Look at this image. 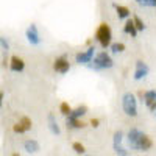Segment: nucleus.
I'll list each match as a JSON object with an SVG mask.
<instances>
[{
  "label": "nucleus",
  "mask_w": 156,
  "mask_h": 156,
  "mask_svg": "<svg viewBox=\"0 0 156 156\" xmlns=\"http://www.w3.org/2000/svg\"><path fill=\"white\" fill-rule=\"evenodd\" d=\"M47 120H48V129H50V133L51 134H55V136H59L61 134V128L55 119V114L53 112H48V117H47Z\"/></svg>",
  "instance_id": "obj_13"
},
{
  "label": "nucleus",
  "mask_w": 156,
  "mask_h": 156,
  "mask_svg": "<svg viewBox=\"0 0 156 156\" xmlns=\"http://www.w3.org/2000/svg\"><path fill=\"white\" fill-rule=\"evenodd\" d=\"M25 37H27V41L30 45H39L42 42V39H41V33H39L37 30V25L36 23H30L28 25V28L25 30Z\"/></svg>",
  "instance_id": "obj_7"
},
{
  "label": "nucleus",
  "mask_w": 156,
  "mask_h": 156,
  "mask_svg": "<svg viewBox=\"0 0 156 156\" xmlns=\"http://www.w3.org/2000/svg\"><path fill=\"white\" fill-rule=\"evenodd\" d=\"M8 69L11 72H14V73H20V72L25 70V61L20 56H17V55H12L9 58V67Z\"/></svg>",
  "instance_id": "obj_11"
},
{
  "label": "nucleus",
  "mask_w": 156,
  "mask_h": 156,
  "mask_svg": "<svg viewBox=\"0 0 156 156\" xmlns=\"http://www.w3.org/2000/svg\"><path fill=\"white\" fill-rule=\"evenodd\" d=\"M86 114H87V106L86 105H80L76 108H72V112L67 117H70V119H81V117L86 115Z\"/></svg>",
  "instance_id": "obj_18"
},
{
  "label": "nucleus",
  "mask_w": 156,
  "mask_h": 156,
  "mask_svg": "<svg viewBox=\"0 0 156 156\" xmlns=\"http://www.w3.org/2000/svg\"><path fill=\"white\" fill-rule=\"evenodd\" d=\"M89 125L92 126V128H98L100 126V119H97V117H95V119H90Z\"/></svg>",
  "instance_id": "obj_28"
},
{
  "label": "nucleus",
  "mask_w": 156,
  "mask_h": 156,
  "mask_svg": "<svg viewBox=\"0 0 156 156\" xmlns=\"http://www.w3.org/2000/svg\"><path fill=\"white\" fill-rule=\"evenodd\" d=\"M139 98H140V101L150 109V108L154 105V101H156V89L140 90V92H139Z\"/></svg>",
  "instance_id": "obj_10"
},
{
  "label": "nucleus",
  "mask_w": 156,
  "mask_h": 156,
  "mask_svg": "<svg viewBox=\"0 0 156 156\" xmlns=\"http://www.w3.org/2000/svg\"><path fill=\"white\" fill-rule=\"evenodd\" d=\"M72 150L75 153H78V154H84V151H86V148H84V145L81 144V142H73V144H72Z\"/></svg>",
  "instance_id": "obj_24"
},
{
  "label": "nucleus",
  "mask_w": 156,
  "mask_h": 156,
  "mask_svg": "<svg viewBox=\"0 0 156 156\" xmlns=\"http://www.w3.org/2000/svg\"><path fill=\"white\" fill-rule=\"evenodd\" d=\"M19 122H20V125L25 128V131H30V129H31V125H33V122H31V119H30V117L23 115V117H20V119H19Z\"/></svg>",
  "instance_id": "obj_22"
},
{
  "label": "nucleus",
  "mask_w": 156,
  "mask_h": 156,
  "mask_svg": "<svg viewBox=\"0 0 156 156\" xmlns=\"http://www.w3.org/2000/svg\"><path fill=\"white\" fill-rule=\"evenodd\" d=\"M122 109L128 117L137 115V98L133 92H125L122 95Z\"/></svg>",
  "instance_id": "obj_3"
},
{
  "label": "nucleus",
  "mask_w": 156,
  "mask_h": 156,
  "mask_svg": "<svg viewBox=\"0 0 156 156\" xmlns=\"http://www.w3.org/2000/svg\"><path fill=\"white\" fill-rule=\"evenodd\" d=\"M86 67L90 69V70H95V72L108 70V69L114 67V59H112V56L108 53L106 50H101V51H97L95 56L92 58V61H90Z\"/></svg>",
  "instance_id": "obj_1"
},
{
  "label": "nucleus",
  "mask_w": 156,
  "mask_h": 156,
  "mask_svg": "<svg viewBox=\"0 0 156 156\" xmlns=\"http://www.w3.org/2000/svg\"><path fill=\"white\" fill-rule=\"evenodd\" d=\"M148 73H150L148 64L144 62L142 59H137L136 64H134V73H133V78H134L136 81H140V80H144V78H147Z\"/></svg>",
  "instance_id": "obj_9"
},
{
  "label": "nucleus",
  "mask_w": 156,
  "mask_h": 156,
  "mask_svg": "<svg viewBox=\"0 0 156 156\" xmlns=\"http://www.w3.org/2000/svg\"><path fill=\"white\" fill-rule=\"evenodd\" d=\"M125 44L123 42H112L111 45H109V50L112 51V53H123L125 51Z\"/></svg>",
  "instance_id": "obj_19"
},
{
  "label": "nucleus",
  "mask_w": 156,
  "mask_h": 156,
  "mask_svg": "<svg viewBox=\"0 0 156 156\" xmlns=\"http://www.w3.org/2000/svg\"><path fill=\"white\" fill-rule=\"evenodd\" d=\"M39 142L34 140V139H27L23 142V150L27 151V153H37L39 151Z\"/></svg>",
  "instance_id": "obj_17"
},
{
  "label": "nucleus",
  "mask_w": 156,
  "mask_h": 156,
  "mask_svg": "<svg viewBox=\"0 0 156 156\" xmlns=\"http://www.w3.org/2000/svg\"><path fill=\"white\" fill-rule=\"evenodd\" d=\"M0 66L3 69L9 67V56H8V51H2V62H0Z\"/></svg>",
  "instance_id": "obj_26"
},
{
  "label": "nucleus",
  "mask_w": 156,
  "mask_h": 156,
  "mask_svg": "<svg viewBox=\"0 0 156 156\" xmlns=\"http://www.w3.org/2000/svg\"><path fill=\"white\" fill-rule=\"evenodd\" d=\"M94 39L100 44V47L103 50L109 48V45L112 44V30H111V27L106 22L98 23V27H97V30L94 33Z\"/></svg>",
  "instance_id": "obj_2"
},
{
  "label": "nucleus",
  "mask_w": 156,
  "mask_h": 156,
  "mask_svg": "<svg viewBox=\"0 0 156 156\" xmlns=\"http://www.w3.org/2000/svg\"><path fill=\"white\" fill-rule=\"evenodd\" d=\"M59 112H61L62 115L67 117V115L72 112V106L69 105L67 101H61V103H59Z\"/></svg>",
  "instance_id": "obj_20"
},
{
  "label": "nucleus",
  "mask_w": 156,
  "mask_h": 156,
  "mask_svg": "<svg viewBox=\"0 0 156 156\" xmlns=\"http://www.w3.org/2000/svg\"><path fill=\"white\" fill-rule=\"evenodd\" d=\"M142 8H156V0H134Z\"/></svg>",
  "instance_id": "obj_21"
},
{
  "label": "nucleus",
  "mask_w": 156,
  "mask_h": 156,
  "mask_svg": "<svg viewBox=\"0 0 156 156\" xmlns=\"http://www.w3.org/2000/svg\"><path fill=\"white\" fill-rule=\"evenodd\" d=\"M112 8L115 9V14H117V17H119L120 20H126V19H129V16H131V11H129L128 6H125V5L112 3Z\"/></svg>",
  "instance_id": "obj_12"
},
{
  "label": "nucleus",
  "mask_w": 156,
  "mask_h": 156,
  "mask_svg": "<svg viewBox=\"0 0 156 156\" xmlns=\"http://www.w3.org/2000/svg\"><path fill=\"white\" fill-rule=\"evenodd\" d=\"M66 126H67V129H83L86 126V123L81 119H70V117H66Z\"/></svg>",
  "instance_id": "obj_15"
},
{
  "label": "nucleus",
  "mask_w": 156,
  "mask_h": 156,
  "mask_svg": "<svg viewBox=\"0 0 156 156\" xmlns=\"http://www.w3.org/2000/svg\"><path fill=\"white\" fill-rule=\"evenodd\" d=\"M123 139H125V134L122 129H117V131L114 133L112 136V148L115 151V154H119V156H128V150L123 147Z\"/></svg>",
  "instance_id": "obj_5"
},
{
  "label": "nucleus",
  "mask_w": 156,
  "mask_h": 156,
  "mask_svg": "<svg viewBox=\"0 0 156 156\" xmlns=\"http://www.w3.org/2000/svg\"><path fill=\"white\" fill-rule=\"evenodd\" d=\"M97 48L94 45H89L86 50H81V51H78V53L75 55V62L76 64H80V66H87V64L92 61V58L95 56V51Z\"/></svg>",
  "instance_id": "obj_4"
},
{
  "label": "nucleus",
  "mask_w": 156,
  "mask_h": 156,
  "mask_svg": "<svg viewBox=\"0 0 156 156\" xmlns=\"http://www.w3.org/2000/svg\"><path fill=\"white\" fill-rule=\"evenodd\" d=\"M3 100H5V92H3V90H0V108L3 106Z\"/></svg>",
  "instance_id": "obj_29"
},
{
  "label": "nucleus",
  "mask_w": 156,
  "mask_h": 156,
  "mask_svg": "<svg viewBox=\"0 0 156 156\" xmlns=\"http://www.w3.org/2000/svg\"><path fill=\"white\" fill-rule=\"evenodd\" d=\"M86 156H90V154H86Z\"/></svg>",
  "instance_id": "obj_31"
},
{
  "label": "nucleus",
  "mask_w": 156,
  "mask_h": 156,
  "mask_svg": "<svg viewBox=\"0 0 156 156\" xmlns=\"http://www.w3.org/2000/svg\"><path fill=\"white\" fill-rule=\"evenodd\" d=\"M0 47L3 51H9V41L6 36H0Z\"/></svg>",
  "instance_id": "obj_25"
},
{
  "label": "nucleus",
  "mask_w": 156,
  "mask_h": 156,
  "mask_svg": "<svg viewBox=\"0 0 156 156\" xmlns=\"http://www.w3.org/2000/svg\"><path fill=\"white\" fill-rule=\"evenodd\" d=\"M142 136H144V133H142L139 128H136V126L129 128V129H128V133H126L128 147L131 148V150H136V151H137V148H139V140H140Z\"/></svg>",
  "instance_id": "obj_6"
},
{
  "label": "nucleus",
  "mask_w": 156,
  "mask_h": 156,
  "mask_svg": "<svg viewBox=\"0 0 156 156\" xmlns=\"http://www.w3.org/2000/svg\"><path fill=\"white\" fill-rule=\"evenodd\" d=\"M53 70L59 75H66L70 70V61L67 59L66 55H61L53 61Z\"/></svg>",
  "instance_id": "obj_8"
},
{
  "label": "nucleus",
  "mask_w": 156,
  "mask_h": 156,
  "mask_svg": "<svg viewBox=\"0 0 156 156\" xmlns=\"http://www.w3.org/2000/svg\"><path fill=\"white\" fill-rule=\"evenodd\" d=\"M154 115H156V111H154Z\"/></svg>",
  "instance_id": "obj_32"
},
{
  "label": "nucleus",
  "mask_w": 156,
  "mask_h": 156,
  "mask_svg": "<svg viewBox=\"0 0 156 156\" xmlns=\"http://www.w3.org/2000/svg\"><path fill=\"white\" fill-rule=\"evenodd\" d=\"M12 131H14L16 134H23V133H27V131H25V128L20 125V122H17V123L12 125Z\"/></svg>",
  "instance_id": "obj_27"
},
{
  "label": "nucleus",
  "mask_w": 156,
  "mask_h": 156,
  "mask_svg": "<svg viewBox=\"0 0 156 156\" xmlns=\"http://www.w3.org/2000/svg\"><path fill=\"white\" fill-rule=\"evenodd\" d=\"M133 22H134V25H136L137 31H144V30H145V23H144V20H142L139 16H133Z\"/></svg>",
  "instance_id": "obj_23"
},
{
  "label": "nucleus",
  "mask_w": 156,
  "mask_h": 156,
  "mask_svg": "<svg viewBox=\"0 0 156 156\" xmlns=\"http://www.w3.org/2000/svg\"><path fill=\"white\" fill-rule=\"evenodd\" d=\"M151 147H153L151 137L147 136V134H144V136L140 137V140H139V148H137V151H148Z\"/></svg>",
  "instance_id": "obj_16"
},
{
  "label": "nucleus",
  "mask_w": 156,
  "mask_h": 156,
  "mask_svg": "<svg viewBox=\"0 0 156 156\" xmlns=\"http://www.w3.org/2000/svg\"><path fill=\"white\" fill-rule=\"evenodd\" d=\"M123 33H126L128 36H131V37H136L137 36V28H136V25L133 22V19H126L125 23H123Z\"/></svg>",
  "instance_id": "obj_14"
},
{
  "label": "nucleus",
  "mask_w": 156,
  "mask_h": 156,
  "mask_svg": "<svg viewBox=\"0 0 156 156\" xmlns=\"http://www.w3.org/2000/svg\"><path fill=\"white\" fill-rule=\"evenodd\" d=\"M11 156H19V153H12Z\"/></svg>",
  "instance_id": "obj_30"
}]
</instances>
